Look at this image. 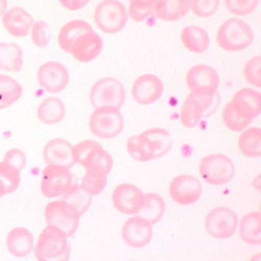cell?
<instances>
[{
  "mask_svg": "<svg viewBox=\"0 0 261 261\" xmlns=\"http://www.w3.org/2000/svg\"><path fill=\"white\" fill-rule=\"evenodd\" d=\"M204 227L216 240H228L238 228V216L227 207H216L208 212L204 219Z\"/></svg>",
  "mask_w": 261,
  "mask_h": 261,
  "instance_id": "obj_9",
  "label": "cell"
},
{
  "mask_svg": "<svg viewBox=\"0 0 261 261\" xmlns=\"http://www.w3.org/2000/svg\"><path fill=\"white\" fill-rule=\"evenodd\" d=\"M187 86L191 91L216 93L219 87V75L215 68L207 64H197L187 73Z\"/></svg>",
  "mask_w": 261,
  "mask_h": 261,
  "instance_id": "obj_17",
  "label": "cell"
},
{
  "mask_svg": "<svg viewBox=\"0 0 261 261\" xmlns=\"http://www.w3.org/2000/svg\"><path fill=\"white\" fill-rule=\"evenodd\" d=\"M38 120L48 125H55L64 118L65 106L60 98L48 97L41 102L37 109Z\"/></svg>",
  "mask_w": 261,
  "mask_h": 261,
  "instance_id": "obj_27",
  "label": "cell"
},
{
  "mask_svg": "<svg viewBox=\"0 0 261 261\" xmlns=\"http://www.w3.org/2000/svg\"><path fill=\"white\" fill-rule=\"evenodd\" d=\"M34 19L24 8L11 7L3 15V26L12 37L22 38L30 34Z\"/></svg>",
  "mask_w": 261,
  "mask_h": 261,
  "instance_id": "obj_20",
  "label": "cell"
},
{
  "mask_svg": "<svg viewBox=\"0 0 261 261\" xmlns=\"http://www.w3.org/2000/svg\"><path fill=\"white\" fill-rule=\"evenodd\" d=\"M23 89L18 81L8 75H0V110L7 109L22 97Z\"/></svg>",
  "mask_w": 261,
  "mask_h": 261,
  "instance_id": "obj_32",
  "label": "cell"
},
{
  "mask_svg": "<svg viewBox=\"0 0 261 261\" xmlns=\"http://www.w3.org/2000/svg\"><path fill=\"white\" fill-rule=\"evenodd\" d=\"M103 41L101 36L94 30L86 33L73 44L71 49V55L76 61L81 63H90L95 60L102 52Z\"/></svg>",
  "mask_w": 261,
  "mask_h": 261,
  "instance_id": "obj_19",
  "label": "cell"
},
{
  "mask_svg": "<svg viewBox=\"0 0 261 261\" xmlns=\"http://www.w3.org/2000/svg\"><path fill=\"white\" fill-rule=\"evenodd\" d=\"M37 79L45 91L49 94H57L68 85V69L59 61H46L38 68Z\"/></svg>",
  "mask_w": 261,
  "mask_h": 261,
  "instance_id": "obj_13",
  "label": "cell"
},
{
  "mask_svg": "<svg viewBox=\"0 0 261 261\" xmlns=\"http://www.w3.org/2000/svg\"><path fill=\"white\" fill-rule=\"evenodd\" d=\"M87 0H61L60 4L67 10H71V11H77L81 10L85 6H87Z\"/></svg>",
  "mask_w": 261,
  "mask_h": 261,
  "instance_id": "obj_45",
  "label": "cell"
},
{
  "mask_svg": "<svg viewBox=\"0 0 261 261\" xmlns=\"http://www.w3.org/2000/svg\"><path fill=\"white\" fill-rule=\"evenodd\" d=\"M91 134L99 139H113L124 129V117L116 108H97L90 116Z\"/></svg>",
  "mask_w": 261,
  "mask_h": 261,
  "instance_id": "obj_7",
  "label": "cell"
},
{
  "mask_svg": "<svg viewBox=\"0 0 261 261\" xmlns=\"http://www.w3.org/2000/svg\"><path fill=\"white\" fill-rule=\"evenodd\" d=\"M163 214H165V200L162 199V196H159L158 193H146L144 203L138 216L148 222L151 226H154L161 220Z\"/></svg>",
  "mask_w": 261,
  "mask_h": 261,
  "instance_id": "obj_31",
  "label": "cell"
},
{
  "mask_svg": "<svg viewBox=\"0 0 261 261\" xmlns=\"http://www.w3.org/2000/svg\"><path fill=\"white\" fill-rule=\"evenodd\" d=\"M30 36H32L33 44L38 46V48L44 49L49 44L50 40V30L46 22L44 20H37L33 24L32 30H30Z\"/></svg>",
  "mask_w": 261,
  "mask_h": 261,
  "instance_id": "obj_39",
  "label": "cell"
},
{
  "mask_svg": "<svg viewBox=\"0 0 261 261\" xmlns=\"http://www.w3.org/2000/svg\"><path fill=\"white\" fill-rule=\"evenodd\" d=\"M82 166L85 167L86 171L95 173V174L108 175L113 167V158L112 155L101 147H98L86 158Z\"/></svg>",
  "mask_w": 261,
  "mask_h": 261,
  "instance_id": "obj_30",
  "label": "cell"
},
{
  "mask_svg": "<svg viewBox=\"0 0 261 261\" xmlns=\"http://www.w3.org/2000/svg\"><path fill=\"white\" fill-rule=\"evenodd\" d=\"M203 193V187L195 175L178 174L171 179L169 185V195L174 203L179 205H192L199 201Z\"/></svg>",
  "mask_w": 261,
  "mask_h": 261,
  "instance_id": "obj_11",
  "label": "cell"
},
{
  "mask_svg": "<svg viewBox=\"0 0 261 261\" xmlns=\"http://www.w3.org/2000/svg\"><path fill=\"white\" fill-rule=\"evenodd\" d=\"M7 11V2L6 0H0V16H3Z\"/></svg>",
  "mask_w": 261,
  "mask_h": 261,
  "instance_id": "obj_46",
  "label": "cell"
},
{
  "mask_svg": "<svg viewBox=\"0 0 261 261\" xmlns=\"http://www.w3.org/2000/svg\"><path fill=\"white\" fill-rule=\"evenodd\" d=\"M165 86L161 77L154 73L139 76L132 86V98L140 105H151L162 97Z\"/></svg>",
  "mask_w": 261,
  "mask_h": 261,
  "instance_id": "obj_15",
  "label": "cell"
},
{
  "mask_svg": "<svg viewBox=\"0 0 261 261\" xmlns=\"http://www.w3.org/2000/svg\"><path fill=\"white\" fill-rule=\"evenodd\" d=\"M20 185V173L4 162H0V196L8 195Z\"/></svg>",
  "mask_w": 261,
  "mask_h": 261,
  "instance_id": "obj_35",
  "label": "cell"
},
{
  "mask_svg": "<svg viewBox=\"0 0 261 261\" xmlns=\"http://www.w3.org/2000/svg\"><path fill=\"white\" fill-rule=\"evenodd\" d=\"M61 197H63L61 200L65 201L67 204H69V205L77 212V215L79 216H82L83 214L87 212V210H89L90 205H91V200H93L91 196L87 195V193L82 189L79 184H72V187L69 188L68 191L65 192Z\"/></svg>",
  "mask_w": 261,
  "mask_h": 261,
  "instance_id": "obj_34",
  "label": "cell"
},
{
  "mask_svg": "<svg viewBox=\"0 0 261 261\" xmlns=\"http://www.w3.org/2000/svg\"><path fill=\"white\" fill-rule=\"evenodd\" d=\"M253 38L252 28L240 18H230L223 22L216 33V44L226 52H241L249 48Z\"/></svg>",
  "mask_w": 261,
  "mask_h": 261,
  "instance_id": "obj_2",
  "label": "cell"
},
{
  "mask_svg": "<svg viewBox=\"0 0 261 261\" xmlns=\"http://www.w3.org/2000/svg\"><path fill=\"white\" fill-rule=\"evenodd\" d=\"M98 147H101V144L98 142H94V140H83V142L77 143L76 146H73L72 154L75 165H81L82 166L86 158Z\"/></svg>",
  "mask_w": 261,
  "mask_h": 261,
  "instance_id": "obj_43",
  "label": "cell"
},
{
  "mask_svg": "<svg viewBox=\"0 0 261 261\" xmlns=\"http://www.w3.org/2000/svg\"><path fill=\"white\" fill-rule=\"evenodd\" d=\"M261 57L254 56L245 64L244 76L245 81L253 87H261Z\"/></svg>",
  "mask_w": 261,
  "mask_h": 261,
  "instance_id": "obj_40",
  "label": "cell"
},
{
  "mask_svg": "<svg viewBox=\"0 0 261 261\" xmlns=\"http://www.w3.org/2000/svg\"><path fill=\"white\" fill-rule=\"evenodd\" d=\"M106 184H108V175H101L95 174V173H89L86 171L83 178H82V182L79 184L83 191L90 195L91 197L93 196L99 195L103 189H105Z\"/></svg>",
  "mask_w": 261,
  "mask_h": 261,
  "instance_id": "obj_37",
  "label": "cell"
},
{
  "mask_svg": "<svg viewBox=\"0 0 261 261\" xmlns=\"http://www.w3.org/2000/svg\"><path fill=\"white\" fill-rule=\"evenodd\" d=\"M230 102L236 106L237 109L241 110L242 113L253 118V120L260 116L261 95L257 90L249 89V87L238 90Z\"/></svg>",
  "mask_w": 261,
  "mask_h": 261,
  "instance_id": "obj_22",
  "label": "cell"
},
{
  "mask_svg": "<svg viewBox=\"0 0 261 261\" xmlns=\"http://www.w3.org/2000/svg\"><path fill=\"white\" fill-rule=\"evenodd\" d=\"M0 197H2V196H0Z\"/></svg>",
  "mask_w": 261,
  "mask_h": 261,
  "instance_id": "obj_48",
  "label": "cell"
},
{
  "mask_svg": "<svg viewBox=\"0 0 261 261\" xmlns=\"http://www.w3.org/2000/svg\"><path fill=\"white\" fill-rule=\"evenodd\" d=\"M215 103L216 93L191 91L181 106V112H179L181 124L185 128H195L203 120V117L212 112Z\"/></svg>",
  "mask_w": 261,
  "mask_h": 261,
  "instance_id": "obj_3",
  "label": "cell"
},
{
  "mask_svg": "<svg viewBox=\"0 0 261 261\" xmlns=\"http://www.w3.org/2000/svg\"><path fill=\"white\" fill-rule=\"evenodd\" d=\"M121 238L130 248L142 249L152 240V226L140 216H130L122 224Z\"/></svg>",
  "mask_w": 261,
  "mask_h": 261,
  "instance_id": "obj_14",
  "label": "cell"
},
{
  "mask_svg": "<svg viewBox=\"0 0 261 261\" xmlns=\"http://www.w3.org/2000/svg\"><path fill=\"white\" fill-rule=\"evenodd\" d=\"M125 87L116 77H102L97 81L90 91V102L97 108H116L120 109L125 102Z\"/></svg>",
  "mask_w": 261,
  "mask_h": 261,
  "instance_id": "obj_4",
  "label": "cell"
},
{
  "mask_svg": "<svg viewBox=\"0 0 261 261\" xmlns=\"http://www.w3.org/2000/svg\"><path fill=\"white\" fill-rule=\"evenodd\" d=\"M155 0H134L128 6V16L135 22H144L154 15Z\"/></svg>",
  "mask_w": 261,
  "mask_h": 261,
  "instance_id": "obj_36",
  "label": "cell"
},
{
  "mask_svg": "<svg viewBox=\"0 0 261 261\" xmlns=\"http://www.w3.org/2000/svg\"><path fill=\"white\" fill-rule=\"evenodd\" d=\"M93 29L87 23L86 20L82 19H75L69 20L68 23H65L61 30L59 32V46L61 50H64L65 53H71L73 44L81 38L83 34L91 32Z\"/></svg>",
  "mask_w": 261,
  "mask_h": 261,
  "instance_id": "obj_23",
  "label": "cell"
},
{
  "mask_svg": "<svg viewBox=\"0 0 261 261\" xmlns=\"http://www.w3.org/2000/svg\"><path fill=\"white\" fill-rule=\"evenodd\" d=\"M181 42L192 53L201 55L210 48V36L200 26H187L181 32Z\"/></svg>",
  "mask_w": 261,
  "mask_h": 261,
  "instance_id": "obj_25",
  "label": "cell"
},
{
  "mask_svg": "<svg viewBox=\"0 0 261 261\" xmlns=\"http://www.w3.org/2000/svg\"><path fill=\"white\" fill-rule=\"evenodd\" d=\"M4 163H7L11 167H14L15 170L20 171L23 170L26 163H28V158H26V154L23 151L19 150V148H11L8 150L4 155Z\"/></svg>",
  "mask_w": 261,
  "mask_h": 261,
  "instance_id": "obj_44",
  "label": "cell"
},
{
  "mask_svg": "<svg viewBox=\"0 0 261 261\" xmlns=\"http://www.w3.org/2000/svg\"><path fill=\"white\" fill-rule=\"evenodd\" d=\"M126 151L130 155V158H134L138 162H150V158L146 152V148L143 146L142 139L139 135H135L132 138L128 139L126 142Z\"/></svg>",
  "mask_w": 261,
  "mask_h": 261,
  "instance_id": "obj_42",
  "label": "cell"
},
{
  "mask_svg": "<svg viewBox=\"0 0 261 261\" xmlns=\"http://www.w3.org/2000/svg\"><path fill=\"white\" fill-rule=\"evenodd\" d=\"M73 146L68 140L61 138H56L49 140L44 147L42 156L46 165H56V166H63L67 169L75 165L72 154Z\"/></svg>",
  "mask_w": 261,
  "mask_h": 261,
  "instance_id": "obj_18",
  "label": "cell"
},
{
  "mask_svg": "<svg viewBox=\"0 0 261 261\" xmlns=\"http://www.w3.org/2000/svg\"><path fill=\"white\" fill-rule=\"evenodd\" d=\"M189 12V3L185 0H155L154 15L165 22L178 20Z\"/></svg>",
  "mask_w": 261,
  "mask_h": 261,
  "instance_id": "obj_24",
  "label": "cell"
},
{
  "mask_svg": "<svg viewBox=\"0 0 261 261\" xmlns=\"http://www.w3.org/2000/svg\"><path fill=\"white\" fill-rule=\"evenodd\" d=\"M226 7L237 16H245L252 14L258 6L257 0H226Z\"/></svg>",
  "mask_w": 261,
  "mask_h": 261,
  "instance_id": "obj_41",
  "label": "cell"
},
{
  "mask_svg": "<svg viewBox=\"0 0 261 261\" xmlns=\"http://www.w3.org/2000/svg\"><path fill=\"white\" fill-rule=\"evenodd\" d=\"M189 3V11L200 18H208L214 15L219 7V0H192Z\"/></svg>",
  "mask_w": 261,
  "mask_h": 261,
  "instance_id": "obj_38",
  "label": "cell"
},
{
  "mask_svg": "<svg viewBox=\"0 0 261 261\" xmlns=\"http://www.w3.org/2000/svg\"><path fill=\"white\" fill-rule=\"evenodd\" d=\"M33 250L38 261H68L71 256L68 237L49 226L40 232Z\"/></svg>",
  "mask_w": 261,
  "mask_h": 261,
  "instance_id": "obj_1",
  "label": "cell"
},
{
  "mask_svg": "<svg viewBox=\"0 0 261 261\" xmlns=\"http://www.w3.org/2000/svg\"><path fill=\"white\" fill-rule=\"evenodd\" d=\"M128 12L124 3L117 0H103L97 4L94 11V22L102 33L116 34L125 28Z\"/></svg>",
  "mask_w": 261,
  "mask_h": 261,
  "instance_id": "obj_5",
  "label": "cell"
},
{
  "mask_svg": "<svg viewBox=\"0 0 261 261\" xmlns=\"http://www.w3.org/2000/svg\"><path fill=\"white\" fill-rule=\"evenodd\" d=\"M23 65V52L14 42L0 44V69L8 72H19Z\"/></svg>",
  "mask_w": 261,
  "mask_h": 261,
  "instance_id": "obj_28",
  "label": "cell"
},
{
  "mask_svg": "<svg viewBox=\"0 0 261 261\" xmlns=\"http://www.w3.org/2000/svg\"><path fill=\"white\" fill-rule=\"evenodd\" d=\"M72 173L67 167L46 165V167L41 173V193L49 199L63 196L72 187Z\"/></svg>",
  "mask_w": 261,
  "mask_h": 261,
  "instance_id": "obj_10",
  "label": "cell"
},
{
  "mask_svg": "<svg viewBox=\"0 0 261 261\" xmlns=\"http://www.w3.org/2000/svg\"><path fill=\"white\" fill-rule=\"evenodd\" d=\"M139 136L142 139L143 146L146 148L150 161L162 158L173 147L171 135L169 134V130L163 128H150L139 134Z\"/></svg>",
  "mask_w": 261,
  "mask_h": 261,
  "instance_id": "obj_16",
  "label": "cell"
},
{
  "mask_svg": "<svg viewBox=\"0 0 261 261\" xmlns=\"http://www.w3.org/2000/svg\"><path fill=\"white\" fill-rule=\"evenodd\" d=\"M81 216L69 204L63 200H55L46 204L45 207V222L46 226L57 228L59 231L71 237L79 227Z\"/></svg>",
  "mask_w": 261,
  "mask_h": 261,
  "instance_id": "obj_8",
  "label": "cell"
},
{
  "mask_svg": "<svg viewBox=\"0 0 261 261\" xmlns=\"http://www.w3.org/2000/svg\"><path fill=\"white\" fill-rule=\"evenodd\" d=\"M238 148L248 158L261 156V130L258 126H248L238 138Z\"/></svg>",
  "mask_w": 261,
  "mask_h": 261,
  "instance_id": "obj_29",
  "label": "cell"
},
{
  "mask_svg": "<svg viewBox=\"0 0 261 261\" xmlns=\"http://www.w3.org/2000/svg\"><path fill=\"white\" fill-rule=\"evenodd\" d=\"M146 193L134 184H120L112 195L114 208L124 215H138L144 203Z\"/></svg>",
  "mask_w": 261,
  "mask_h": 261,
  "instance_id": "obj_12",
  "label": "cell"
},
{
  "mask_svg": "<svg viewBox=\"0 0 261 261\" xmlns=\"http://www.w3.org/2000/svg\"><path fill=\"white\" fill-rule=\"evenodd\" d=\"M222 120H223L224 126L232 132H242L250 126L253 118L248 117L241 110H238L231 102H228L222 110Z\"/></svg>",
  "mask_w": 261,
  "mask_h": 261,
  "instance_id": "obj_33",
  "label": "cell"
},
{
  "mask_svg": "<svg viewBox=\"0 0 261 261\" xmlns=\"http://www.w3.org/2000/svg\"><path fill=\"white\" fill-rule=\"evenodd\" d=\"M249 261H261V253H256L254 256L250 257V260Z\"/></svg>",
  "mask_w": 261,
  "mask_h": 261,
  "instance_id": "obj_47",
  "label": "cell"
},
{
  "mask_svg": "<svg viewBox=\"0 0 261 261\" xmlns=\"http://www.w3.org/2000/svg\"><path fill=\"white\" fill-rule=\"evenodd\" d=\"M199 171L204 181L210 185H224L236 175V166L227 155L215 152L205 155L200 161Z\"/></svg>",
  "mask_w": 261,
  "mask_h": 261,
  "instance_id": "obj_6",
  "label": "cell"
},
{
  "mask_svg": "<svg viewBox=\"0 0 261 261\" xmlns=\"http://www.w3.org/2000/svg\"><path fill=\"white\" fill-rule=\"evenodd\" d=\"M8 252L15 257H26L33 252L34 249V237L28 228L15 227L7 234Z\"/></svg>",
  "mask_w": 261,
  "mask_h": 261,
  "instance_id": "obj_21",
  "label": "cell"
},
{
  "mask_svg": "<svg viewBox=\"0 0 261 261\" xmlns=\"http://www.w3.org/2000/svg\"><path fill=\"white\" fill-rule=\"evenodd\" d=\"M240 223L241 240L249 245H261V214L258 211H252L245 214Z\"/></svg>",
  "mask_w": 261,
  "mask_h": 261,
  "instance_id": "obj_26",
  "label": "cell"
}]
</instances>
